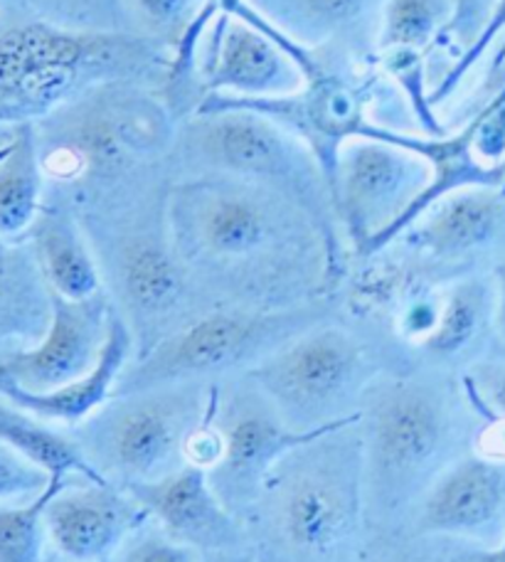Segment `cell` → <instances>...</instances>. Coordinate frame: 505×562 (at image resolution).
Wrapping results in <instances>:
<instances>
[{
  "mask_svg": "<svg viewBox=\"0 0 505 562\" xmlns=\"http://www.w3.org/2000/svg\"><path fill=\"white\" fill-rule=\"evenodd\" d=\"M164 205L188 274L237 306H299L340 274V252L316 220L269 186L200 170L170 188Z\"/></svg>",
  "mask_w": 505,
  "mask_h": 562,
  "instance_id": "obj_1",
  "label": "cell"
},
{
  "mask_svg": "<svg viewBox=\"0 0 505 562\" xmlns=\"http://www.w3.org/2000/svg\"><path fill=\"white\" fill-rule=\"evenodd\" d=\"M366 516L385 528L409 516L429 486L467 451L461 400L422 375H378L360 400Z\"/></svg>",
  "mask_w": 505,
  "mask_h": 562,
  "instance_id": "obj_2",
  "label": "cell"
},
{
  "mask_svg": "<svg viewBox=\"0 0 505 562\" xmlns=\"http://www.w3.org/2000/svg\"><path fill=\"white\" fill-rule=\"evenodd\" d=\"M360 425V422H358ZM311 441L271 471L251 524L277 562H356L366 524L360 427Z\"/></svg>",
  "mask_w": 505,
  "mask_h": 562,
  "instance_id": "obj_3",
  "label": "cell"
},
{
  "mask_svg": "<svg viewBox=\"0 0 505 562\" xmlns=\"http://www.w3.org/2000/svg\"><path fill=\"white\" fill-rule=\"evenodd\" d=\"M141 33H82L27 8L0 18V126L35 124L109 82H141L170 67Z\"/></svg>",
  "mask_w": 505,
  "mask_h": 562,
  "instance_id": "obj_4",
  "label": "cell"
},
{
  "mask_svg": "<svg viewBox=\"0 0 505 562\" xmlns=\"http://www.w3.org/2000/svg\"><path fill=\"white\" fill-rule=\"evenodd\" d=\"M45 176L57 183H106L164 156L178 126L168 104L141 82H109L35 122Z\"/></svg>",
  "mask_w": 505,
  "mask_h": 562,
  "instance_id": "obj_5",
  "label": "cell"
},
{
  "mask_svg": "<svg viewBox=\"0 0 505 562\" xmlns=\"http://www.w3.org/2000/svg\"><path fill=\"white\" fill-rule=\"evenodd\" d=\"M215 405V383H180L114 395L79 425V447L109 484L166 479L188 464V445Z\"/></svg>",
  "mask_w": 505,
  "mask_h": 562,
  "instance_id": "obj_6",
  "label": "cell"
},
{
  "mask_svg": "<svg viewBox=\"0 0 505 562\" xmlns=\"http://www.w3.org/2000/svg\"><path fill=\"white\" fill-rule=\"evenodd\" d=\"M318 318V311L311 306H220L202 311L198 318L128 363L114 395L180 383L210 385L222 375L239 370L247 373L289 340L306 334Z\"/></svg>",
  "mask_w": 505,
  "mask_h": 562,
  "instance_id": "obj_7",
  "label": "cell"
},
{
  "mask_svg": "<svg viewBox=\"0 0 505 562\" xmlns=\"http://www.w3.org/2000/svg\"><path fill=\"white\" fill-rule=\"evenodd\" d=\"M178 136L198 173H227L279 190L316 220L340 252L326 180L311 150L284 126L245 109H212L190 116Z\"/></svg>",
  "mask_w": 505,
  "mask_h": 562,
  "instance_id": "obj_8",
  "label": "cell"
},
{
  "mask_svg": "<svg viewBox=\"0 0 505 562\" xmlns=\"http://www.w3.org/2000/svg\"><path fill=\"white\" fill-rule=\"evenodd\" d=\"M101 274L109 277L116 314L126 321L138 356L176 334L190 321L195 281L170 239L164 215L158 220H126L89 237Z\"/></svg>",
  "mask_w": 505,
  "mask_h": 562,
  "instance_id": "obj_9",
  "label": "cell"
},
{
  "mask_svg": "<svg viewBox=\"0 0 505 562\" xmlns=\"http://www.w3.org/2000/svg\"><path fill=\"white\" fill-rule=\"evenodd\" d=\"M289 425L313 429L360 413L375 380L368 348L338 326H313L245 373Z\"/></svg>",
  "mask_w": 505,
  "mask_h": 562,
  "instance_id": "obj_10",
  "label": "cell"
},
{
  "mask_svg": "<svg viewBox=\"0 0 505 562\" xmlns=\"http://www.w3.org/2000/svg\"><path fill=\"white\" fill-rule=\"evenodd\" d=\"M360 422V413L343 417L330 425L313 429H296L289 425L277 405L242 375L232 383H215V407H212V427L220 437V454L207 469L212 486L239 518L255 506L267 479L291 451L311 445L352 427Z\"/></svg>",
  "mask_w": 505,
  "mask_h": 562,
  "instance_id": "obj_11",
  "label": "cell"
},
{
  "mask_svg": "<svg viewBox=\"0 0 505 562\" xmlns=\"http://www.w3.org/2000/svg\"><path fill=\"white\" fill-rule=\"evenodd\" d=\"M429 166L417 154L380 138H352L338 160L336 207L360 257L380 255L407 210L429 186Z\"/></svg>",
  "mask_w": 505,
  "mask_h": 562,
  "instance_id": "obj_12",
  "label": "cell"
},
{
  "mask_svg": "<svg viewBox=\"0 0 505 562\" xmlns=\"http://www.w3.org/2000/svg\"><path fill=\"white\" fill-rule=\"evenodd\" d=\"M200 85L207 94L235 99L284 97L323 72L308 47L274 23L255 27L220 13L200 43ZM202 97V99H205Z\"/></svg>",
  "mask_w": 505,
  "mask_h": 562,
  "instance_id": "obj_13",
  "label": "cell"
},
{
  "mask_svg": "<svg viewBox=\"0 0 505 562\" xmlns=\"http://www.w3.org/2000/svg\"><path fill=\"white\" fill-rule=\"evenodd\" d=\"M212 109H245V112L267 116L274 124L284 126L316 158L330 200L336 193L343 148L352 138H360L362 128L370 124L366 116V97L356 87H350L346 79L330 75L326 69L306 79V85L299 92L284 97L235 99L207 94L200 102L198 112H212Z\"/></svg>",
  "mask_w": 505,
  "mask_h": 562,
  "instance_id": "obj_14",
  "label": "cell"
},
{
  "mask_svg": "<svg viewBox=\"0 0 505 562\" xmlns=\"http://www.w3.org/2000/svg\"><path fill=\"white\" fill-rule=\"evenodd\" d=\"M114 304L101 294L69 301L49 294V321L35 346L0 360V383L27 393H53L92 370L106 346Z\"/></svg>",
  "mask_w": 505,
  "mask_h": 562,
  "instance_id": "obj_15",
  "label": "cell"
},
{
  "mask_svg": "<svg viewBox=\"0 0 505 562\" xmlns=\"http://www.w3.org/2000/svg\"><path fill=\"white\" fill-rule=\"evenodd\" d=\"M419 538H461L496 546L505 536V459L463 454L434 481L409 516Z\"/></svg>",
  "mask_w": 505,
  "mask_h": 562,
  "instance_id": "obj_16",
  "label": "cell"
},
{
  "mask_svg": "<svg viewBox=\"0 0 505 562\" xmlns=\"http://www.w3.org/2000/svg\"><path fill=\"white\" fill-rule=\"evenodd\" d=\"M150 520L116 484L72 479L45 508L47 538L69 562H109L124 540Z\"/></svg>",
  "mask_w": 505,
  "mask_h": 562,
  "instance_id": "obj_17",
  "label": "cell"
},
{
  "mask_svg": "<svg viewBox=\"0 0 505 562\" xmlns=\"http://www.w3.org/2000/svg\"><path fill=\"white\" fill-rule=\"evenodd\" d=\"M126 491L148 510L156 526L200 553L247 548L245 520L217 496L205 467L188 461L166 479L126 486Z\"/></svg>",
  "mask_w": 505,
  "mask_h": 562,
  "instance_id": "obj_18",
  "label": "cell"
},
{
  "mask_svg": "<svg viewBox=\"0 0 505 562\" xmlns=\"http://www.w3.org/2000/svg\"><path fill=\"white\" fill-rule=\"evenodd\" d=\"M400 239L434 265H463L505 239V188H469L431 205Z\"/></svg>",
  "mask_w": 505,
  "mask_h": 562,
  "instance_id": "obj_19",
  "label": "cell"
},
{
  "mask_svg": "<svg viewBox=\"0 0 505 562\" xmlns=\"http://www.w3.org/2000/svg\"><path fill=\"white\" fill-rule=\"evenodd\" d=\"M134 348V334L114 308L106 346L101 350L99 363L87 375L65 387L53 390V393H27V390H20L15 385L0 383V395L8 397L13 405L23 407L25 413L53 422V425L79 427L114 397L119 378L126 370Z\"/></svg>",
  "mask_w": 505,
  "mask_h": 562,
  "instance_id": "obj_20",
  "label": "cell"
},
{
  "mask_svg": "<svg viewBox=\"0 0 505 562\" xmlns=\"http://www.w3.org/2000/svg\"><path fill=\"white\" fill-rule=\"evenodd\" d=\"M49 294L69 301H85L101 294L104 274L82 223L63 205H45L27 235Z\"/></svg>",
  "mask_w": 505,
  "mask_h": 562,
  "instance_id": "obj_21",
  "label": "cell"
},
{
  "mask_svg": "<svg viewBox=\"0 0 505 562\" xmlns=\"http://www.w3.org/2000/svg\"><path fill=\"white\" fill-rule=\"evenodd\" d=\"M45 180L35 124H18L10 144L0 150V239L27 243L45 207Z\"/></svg>",
  "mask_w": 505,
  "mask_h": 562,
  "instance_id": "obj_22",
  "label": "cell"
},
{
  "mask_svg": "<svg viewBox=\"0 0 505 562\" xmlns=\"http://www.w3.org/2000/svg\"><path fill=\"white\" fill-rule=\"evenodd\" d=\"M493 314H496L493 279L481 274L461 277L441 294L439 324L419 348L437 360L467 358L493 334Z\"/></svg>",
  "mask_w": 505,
  "mask_h": 562,
  "instance_id": "obj_23",
  "label": "cell"
},
{
  "mask_svg": "<svg viewBox=\"0 0 505 562\" xmlns=\"http://www.w3.org/2000/svg\"><path fill=\"white\" fill-rule=\"evenodd\" d=\"M49 321V291L25 245L0 239V338H40Z\"/></svg>",
  "mask_w": 505,
  "mask_h": 562,
  "instance_id": "obj_24",
  "label": "cell"
},
{
  "mask_svg": "<svg viewBox=\"0 0 505 562\" xmlns=\"http://www.w3.org/2000/svg\"><path fill=\"white\" fill-rule=\"evenodd\" d=\"M0 441L20 451L33 464L43 467L53 476L89 479L99 484L109 481L89 464L77 439L65 437L63 431L49 427V422L25 413L23 407L0 395Z\"/></svg>",
  "mask_w": 505,
  "mask_h": 562,
  "instance_id": "obj_25",
  "label": "cell"
},
{
  "mask_svg": "<svg viewBox=\"0 0 505 562\" xmlns=\"http://www.w3.org/2000/svg\"><path fill=\"white\" fill-rule=\"evenodd\" d=\"M269 23L299 45H318L346 35L378 0H249Z\"/></svg>",
  "mask_w": 505,
  "mask_h": 562,
  "instance_id": "obj_26",
  "label": "cell"
},
{
  "mask_svg": "<svg viewBox=\"0 0 505 562\" xmlns=\"http://www.w3.org/2000/svg\"><path fill=\"white\" fill-rule=\"evenodd\" d=\"M451 20V0H385L378 45L388 49L424 53L444 35Z\"/></svg>",
  "mask_w": 505,
  "mask_h": 562,
  "instance_id": "obj_27",
  "label": "cell"
},
{
  "mask_svg": "<svg viewBox=\"0 0 505 562\" xmlns=\"http://www.w3.org/2000/svg\"><path fill=\"white\" fill-rule=\"evenodd\" d=\"M72 476H53L43 494L25 504H0V562H43L45 508Z\"/></svg>",
  "mask_w": 505,
  "mask_h": 562,
  "instance_id": "obj_28",
  "label": "cell"
},
{
  "mask_svg": "<svg viewBox=\"0 0 505 562\" xmlns=\"http://www.w3.org/2000/svg\"><path fill=\"white\" fill-rule=\"evenodd\" d=\"M30 13L82 33H136L124 0H25Z\"/></svg>",
  "mask_w": 505,
  "mask_h": 562,
  "instance_id": "obj_29",
  "label": "cell"
},
{
  "mask_svg": "<svg viewBox=\"0 0 505 562\" xmlns=\"http://www.w3.org/2000/svg\"><path fill=\"white\" fill-rule=\"evenodd\" d=\"M131 15V23H136L144 35L154 43L173 49L186 37L188 27L193 25L200 5L195 0H124Z\"/></svg>",
  "mask_w": 505,
  "mask_h": 562,
  "instance_id": "obj_30",
  "label": "cell"
},
{
  "mask_svg": "<svg viewBox=\"0 0 505 562\" xmlns=\"http://www.w3.org/2000/svg\"><path fill=\"white\" fill-rule=\"evenodd\" d=\"M385 69L395 79L404 97L409 99L412 112L424 126L427 136H444V126L434 114V104L427 92V79H424V57L417 49H388Z\"/></svg>",
  "mask_w": 505,
  "mask_h": 562,
  "instance_id": "obj_31",
  "label": "cell"
},
{
  "mask_svg": "<svg viewBox=\"0 0 505 562\" xmlns=\"http://www.w3.org/2000/svg\"><path fill=\"white\" fill-rule=\"evenodd\" d=\"M202 553L193 546L170 538L164 528L148 520L131 533L109 562H200Z\"/></svg>",
  "mask_w": 505,
  "mask_h": 562,
  "instance_id": "obj_32",
  "label": "cell"
},
{
  "mask_svg": "<svg viewBox=\"0 0 505 562\" xmlns=\"http://www.w3.org/2000/svg\"><path fill=\"white\" fill-rule=\"evenodd\" d=\"M505 33V0H496L491 8V15L486 20V25H483V30L479 33V37L473 40V43L463 49L461 57L457 59L449 67V72L441 77V82L434 87V92L429 94L434 109H437L439 104L449 102V99L457 94V89L463 85V79H467L473 69H476V65L481 63L483 57H486L489 49L496 45V40Z\"/></svg>",
  "mask_w": 505,
  "mask_h": 562,
  "instance_id": "obj_33",
  "label": "cell"
},
{
  "mask_svg": "<svg viewBox=\"0 0 505 562\" xmlns=\"http://www.w3.org/2000/svg\"><path fill=\"white\" fill-rule=\"evenodd\" d=\"M49 481L53 474L0 441V504L35 498L49 486Z\"/></svg>",
  "mask_w": 505,
  "mask_h": 562,
  "instance_id": "obj_34",
  "label": "cell"
},
{
  "mask_svg": "<svg viewBox=\"0 0 505 562\" xmlns=\"http://www.w3.org/2000/svg\"><path fill=\"white\" fill-rule=\"evenodd\" d=\"M461 390L473 413L505 419V360H481L461 378Z\"/></svg>",
  "mask_w": 505,
  "mask_h": 562,
  "instance_id": "obj_35",
  "label": "cell"
},
{
  "mask_svg": "<svg viewBox=\"0 0 505 562\" xmlns=\"http://www.w3.org/2000/svg\"><path fill=\"white\" fill-rule=\"evenodd\" d=\"M493 3L496 0H451V20L444 35H451L453 43L467 49L486 25Z\"/></svg>",
  "mask_w": 505,
  "mask_h": 562,
  "instance_id": "obj_36",
  "label": "cell"
},
{
  "mask_svg": "<svg viewBox=\"0 0 505 562\" xmlns=\"http://www.w3.org/2000/svg\"><path fill=\"white\" fill-rule=\"evenodd\" d=\"M441 296H414L400 314V334L422 346L439 324Z\"/></svg>",
  "mask_w": 505,
  "mask_h": 562,
  "instance_id": "obj_37",
  "label": "cell"
},
{
  "mask_svg": "<svg viewBox=\"0 0 505 562\" xmlns=\"http://www.w3.org/2000/svg\"><path fill=\"white\" fill-rule=\"evenodd\" d=\"M368 562H434V558L419 536L409 533L407 540H400L397 536L380 540V546L372 550Z\"/></svg>",
  "mask_w": 505,
  "mask_h": 562,
  "instance_id": "obj_38",
  "label": "cell"
},
{
  "mask_svg": "<svg viewBox=\"0 0 505 562\" xmlns=\"http://www.w3.org/2000/svg\"><path fill=\"white\" fill-rule=\"evenodd\" d=\"M439 562H505V536L496 546H461L447 550Z\"/></svg>",
  "mask_w": 505,
  "mask_h": 562,
  "instance_id": "obj_39",
  "label": "cell"
},
{
  "mask_svg": "<svg viewBox=\"0 0 505 562\" xmlns=\"http://www.w3.org/2000/svg\"><path fill=\"white\" fill-rule=\"evenodd\" d=\"M493 286H496V314H493V336L505 353V252L493 265Z\"/></svg>",
  "mask_w": 505,
  "mask_h": 562,
  "instance_id": "obj_40",
  "label": "cell"
},
{
  "mask_svg": "<svg viewBox=\"0 0 505 562\" xmlns=\"http://www.w3.org/2000/svg\"><path fill=\"white\" fill-rule=\"evenodd\" d=\"M200 562H259L255 550L249 548H235V550H212V553H202Z\"/></svg>",
  "mask_w": 505,
  "mask_h": 562,
  "instance_id": "obj_41",
  "label": "cell"
},
{
  "mask_svg": "<svg viewBox=\"0 0 505 562\" xmlns=\"http://www.w3.org/2000/svg\"><path fill=\"white\" fill-rule=\"evenodd\" d=\"M25 0H0V18L8 13H15V10H23Z\"/></svg>",
  "mask_w": 505,
  "mask_h": 562,
  "instance_id": "obj_42",
  "label": "cell"
},
{
  "mask_svg": "<svg viewBox=\"0 0 505 562\" xmlns=\"http://www.w3.org/2000/svg\"><path fill=\"white\" fill-rule=\"evenodd\" d=\"M13 134H15V126H0V150L10 144Z\"/></svg>",
  "mask_w": 505,
  "mask_h": 562,
  "instance_id": "obj_43",
  "label": "cell"
}]
</instances>
